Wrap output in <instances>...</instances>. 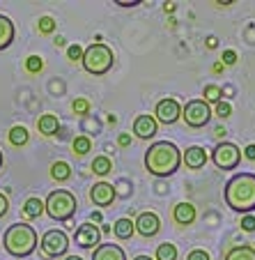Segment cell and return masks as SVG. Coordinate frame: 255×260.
I'll return each instance as SVG.
<instances>
[{
	"mask_svg": "<svg viewBox=\"0 0 255 260\" xmlns=\"http://www.w3.org/2000/svg\"><path fill=\"white\" fill-rule=\"evenodd\" d=\"M115 196H118V193H115V187L108 184V182H97V184L90 189V201H92V205H97V207L113 205Z\"/></svg>",
	"mask_w": 255,
	"mask_h": 260,
	"instance_id": "12",
	"label": "cell"
},
{
	"mask_svg": "<svg viewBox=\"0 0 255 260\" xmlns=\"http://www.w3.org/2000/svg\"><path fill=\"white\" fill-rule=\"evenodd\" d=\"M181 166L179 147L170 141H157L145 152V168L154 177H168Z\"/></svg>",
	"mask_w": 255,
	"mask_h": 260,
	"instance_id": "2",
	"label": "cell"
},
{
	"mask_svg": "<svg viewBox=\"0 0 255 260\" xmlns=\"http://www.w3.org/2000/svg\"><path fill=\"white\" fill-rule=\"evenodd\" d=\"M23 214L28 216V219H40V216L44 214V201L37 196H30L23 205Z\"/></svg>",
	"mask_w": 255,
	"mask_h": 260,
	"instance_id": "21",
	"label": "cell"
},
{
	"mask_svg": "<svg viewBox=\"0 0 255 260\" xmlns=\"http://www.w3.org/2000/svg\"><path fill=\"white\" fill-rule=\"evenodd\" d=\"M154 260H177V246L170 244V242L159 244L157 246V253H154Z\"/></svg>",
	"mask_w": 255,
	"mask_h": 260,
	"instance_id": "25",
	"label": "cell"
},
{
	"mask_svg": "<svg viewBox=\"0 0 255 260\" xmlns=\"http://www.w3.org/2000/svg\"><path fill=\"white\" fill-rule=\"evenodd\" d=\"M25 69H28L30 74H40L42 69H44V60H42L40 55H30V58H25Z\"/></svg>",
	"mask_w": 255,
	"mask_h": 260,
	"instance_id": "28",
	"label": "cell"
},
{
	"mask_svg": "<svg viewBox=\"0 0 255 260\" xmlns=\"http://www.w3.org/2000/svg\"><path fill=\"white\" fill-rule=\"evenodd\" d=\"M74 242L81 246V249H92L94 251L99 246V242H101V231H99L94 223L85 221V223L79 226V231H76Z\"/></svg>",
	"mask_w": 255,
	"mask_h": 260,
	"instance_id": "10",
	"label": "cell"
},
{
	"mask_svg": "<svg viewBox=\"0 0 255 260\" xmlns=\"http://www.w3.org/2000/svg\"><path fill=\"white\" fill-rule=\"evenodd\" d=\"M101 221H103L101 212H92V214H90V223H101Z\"/></svg>",
	"mask_w": 255,
	"mask_h": 260,
	"instance_id": "40",
	"label": "cell"
},
{
	"mask_svg": "<svg viewBox=\"0 0 255 260\" xmlns=\"http://www.w3.org/2000/svg\"><path fill=\"white\" fill-rule=\"evenodd\" d=\"M113 233L118 240H131L133 233H136V228H133V221L127 219V216H122V219H118L113 223Z\"/></svg>",
	"mask_w": 255,
	"mask_h": 260,
	"instance_id": "19",
	"label": "cell"
},
{
	"mask_svg": "<svg viewBox=\"0 0 255 260\" xmlns=\"http://www.w3.org/2000/svg\"><path fill=\"white\" fill-rule=\"evenodd\" d=\"M58 127H60V120H58V115H53V113H46L37 120V129H40V134H44V136L58 134Z\"/></svg>",
	"mask_w": 255,
	"mask_h": 260,
	"instance_id": "18",
	"label": "cell"
},
{
	"mask_svg": "<svg viewBox=\"0 0 255 260\" xmlns=\"http://www.w3.org/2000/svg\"><path fill=\"white\" fill-rule=\"evenodd\" d=\"M51 177H53L55 182H67L69 177H71V166H69L67 161H55L53 166H51Z\"/></svg>",
	"mask_w": 255,
	"mask_h": 260,
	"instance_id": "24",
	"label": "cell"
},
{
	"mask_svg": "<svg viewBox=\"0 0 255 260\" xmlns=\"http://www.w3.org/2000/svg\"><path fill=\"white\" fill-rule=\"evenodd\" d=\"M207 46H209V49H216V37H209V40H207Z\"/></svg>",
	"mask_w": 255,
	"mask_h": 260,
	"instance_id": "42",
	"label": "cell"
},
{
	"mask_svg": "<svg viewBox=\"0 0 255 260\" xmlns=\"http://www.w3.org/2000/svg\"><path fill=\"white\" fill-rule=\"evenodd\" d=\"M209 161V154H207L205 147L200 145H191L184 150V154H181V164L187 168H191V171H200V168H205V164Z\"/></svg>",
	"mask_w": 255,
	"mask_h": 260,
	"instance_id": "13",
	"label": "cell"
},
{
	"mask_svg": "<svg viewBox=\"0 0 255 260\" xmlns=\"http://www.w3.org/2000/svg\"><path fill=\"white\" fill-rule=\"evenodd\" d=\"M3 161H5V157H3V150H0V168H3Z\"/></svg>",
	"mask_w": 255,
	"mask_h": 260,
	"instance_id": "46",
	"label": "cell"
},
{
	"mask_svg": "<svg viewBox=\"0 0 255 260\" xmlns=\"http://www.w3.org/2000/svg\"><path fill=\"white\" fill-rule=\"evenodd\" d=\"M118 145L120 147H129V145H131V134H120V136H118Z\"/></svg>",
	"mask_w": 255,
	"mask_h": 260,
	"instance_id": "37",
	"label": "cell"
},
{
	"mask_svg": "<svg viewBox=\"0 0 255 260\" xmlns=\"http://www.w3.org/2000/svg\"><path fill=\"white\" fill-rule=\"evenodd\" d=\"M115 5H120V7H136V5H140V0H131V3H129V0H118Z\"/></svg>",
	"mask_w": 255,
	"mask_h": 260,
	"instance_id": "39",
	"label": "cell"
},
{
	"mask_svg": "<svg viewBox=\"0 0 255 260\" xmlns=\"http://www.w3.org/2000/svg\"><path fill=\"white\" fill-rule=\"evenodd\" d=\"M92 260H127V253L118 244H99L92 251Z\"/></svg>",
	"mask_w": 255,
	"mask_h": 260,
	"instance_id": "16",
	"label": "cell"
},
{
	"mask_svg": "<svg viewBox=\"0 0 255 260\" xmlns=\"http://www.w3.org/2000/svg\"><path fill=\"white\" fill-rule=\"evenodd\" d=\"M81 62H83V69L88 74H92V76H103L106 72H111V67H113V62H115L113 49L106 46V44H101V42L90 44L88 49L83 51Z\"/></svg>",
	"mask_w": 255,
	"mask_h": 260,
	"instance_id": "4",
	"label": "cell"
},
{
	"mask_svg": "<svg viewBox=\"0 0 255 260\" xmlns=\"http://www.w3.org/2000/svg\"><path fill=\"white\" fill-rule=\"evenodd\" d=\"M179 118H181V106H179V102L172 97L161 99V102L157 104V108H154V120L161 124H175Z\"/></svg>",
	"mask_w": 255,
	"mask_h": 260,
	"instance_id": "9",
	"label": "cell"
},
{
	"mask_svg": "<svg viewBox=\"0 0 255 260\" xmlns=\"http://www.w3.org/2000/svg\"><path fill=\"white\" fill-rule=\"evenodd\" d=\"M235 62H237L235 51H223V62L221 64H228V67H230V64H235Z\"/></svg>",
	"mask_w": 255,
	"mask_h": 260,
	"instance_id": "35",
	"label": "cell"
},
{
	"mask_svg": "<svg viewBox=\"0 0 255 260\" xmlns=\"http://www.w3.org/2000/svg\"><path fill=\"white\" fill-rule=\"evenodd\" d=\"M67 58L71 60V62H79V60L83 58V49H81L79 44H71V46L67 49Z\"/></svg>",
	"mask_w": 255,
	"mask_h": 260,
	"instance_id": "31",
	"label": "cell"
},
{
	"mask_svg": "<svg viewBox=\"0 0 255 260\" xmlns=\"http://www.w3.org/2000/svg\"><path fill=\"white\" fill-rule=\"evenodd\" d=\"M55 46H64V40H62V37H55Z\"/></svg>",
	"mask_w": 255,
	"mask_h": 260,
	"instance_id": "43",
	"label": "cell"
},
{
	"mask_svg": "<svg viewBox=\"0 0 255 260\" xmlns=\"http://www.w3.org/2000/svg\"><path fill=\"white\" fill-rule=\"evenodd\" d=\"M241 231H246V233H253L255 231V216L253 214H248V216H244V219H241Z\"/></svg>",
	"mask_w": 255,
	"mask_h": 260,
	"instance_id": "34",
	"label": "cell"
},
{
	"mask_svg": "<svg viewBox=\"0 0 255 260\" xmlns=\"http://www.w3.org/2000/svg\"><path fill=\"white\" fill-rule=\"evenodd\" d=\"M76 207H79V201H76V196L71 191H67V189H55V191H51L44 201V212L53 221L71 219Z\"/></svg>",
	"mask_w": 255,
	"mask_h": 260,
	"instance_id": "5",
	"label": "cell"
},
{
	"mask_svg": "<svg viewBox=\"0 0 255 260\" xmlns=\"http://www.w3.org/2000/svg\"><path fill=\"white\" fill-rule=\"evenodd\" d=\"M133 260H154V258H150V255H136Z\"/></svg>",
	"mask_w": 255,
	"mask_h": 260,
	"instance_id": "44",
	"label": "cell"
},
{
	"mask_svg": "<svg viewBox=\"0 0 255 260\" xmlns=\"http://www.w3.org/2000/svg\"><path fill=\"white\" fill-rule=\"evenodd\" d=\"M157 132H159V122L154 120V115H138V118L133 120V134H136V138H140V141L154 138Z\"/></svg>",
	"mask_w": 255,
	"mask_h": 260,
	"instance_id": "14",
	"label": "cell"
},
{
	"mask_svg": "<svg viewBox=\"0 0 255 260\" xmlns=\"http://www.w3.org/2000/svg\"><path fill=\"white\" fill-rule=\"evenodd\" d=\"M187 260H211V258H209V253H207L205 249H193L191 253L187 255Z\"/></svg>",
	"mask_w": 255,
	"mask_h": 260,
	"instance_id": "33",
	"label": "cell"
},
{
	"mask_svg": "<svg viewBox=\"0 0 255 260\" xmlns=\"http://www.w3.org/2000/svg\"><path fill=\"white\" fill-rule=\"evenodd\" d=\"M226 260H255V246H248V244L232 246L226 253Z\"/></svg>",
	"mask_w": 255,
	"mask_h": 260,
	"instance_id": "20",
	"label": "cell"
},
{
	"mask_svg": "<svg viewBox=\"0 0 255 260\" xmlns=\"http://www.w3.org/2000/svg\"><path fill=\"white\" fill-rule=\"evenodd\" d=\"M230 113H232V106L228 102L216 104V115H218V118H230Z\"/></svg>",
	"mask_w": 255,
	"mask_h": 260,
	"instance_id": "32",
	"label": "cell"
},
{
	"mask_svg": "<svg viewBox=\"0 0 255 260\" xmlns=\"http://www.w3.org/2000/svg\"><path fill=\"white\" fill-rule=\"evenodd\" d=\"M172 219H175L177 226H191L196 221V207L191 203H177L172 207Z\"/></svg>",
	"mask_w": 255,
	"mask_h": 260,
	"instance_id": "15",
	"label": "cell"
},
{
	"mask_svg": "<svg viewBox=\"0 0 255 260\" xmlns=\"http://www.w3.org/2000/svg\"><path fill=\"white\" fill-rule=\"evenodd\" d=\"M133 228L142 237H154L161 231V219H159L157 212H140L136 216V221H133Z\"/></svg>",
	"mask_w": 255,
	"mask_h": 260,
	"instance_id": "11",
	"label": "cell"
},
{
	"mask_svg": "<svg viewBox=\"0 0 255 260\" xmlns=\"http://www.w3.org/2000/svg\"><path fill=\"white\" fill-rule=\"evenodd\" d=\"M163 10H166V12H175V3H166V5H163Z\"/></svg>",
	"mask_w": 255,
	"mask_h": 260,
	"instance_id": "41",
	"label": "cell"
},
{
	"mask_svg": "<svg viewBox=\"0 0 255 260\" xmlns=\"http://www.w3.org/2000/svg\"><path fill=\"white\" fill-rule=\"evenodd\" d=\"M40 249L42 253L46 255V258H60V255L67 253L69 249V237L64 231H49L44 233V237H42L40 242Z\"/></svg>",
	"mask_w": 255,
	"mask_h": 260,
	"instance_id": "8",
	"label": "cell"
},
{
	"mask_svg": "<svg viewBox=\"0 0 255 260\" xmlns=\"http://www.w3.org/2000/svg\"><path fill=\"white\" fill-rule=\"evenodd\" d=\"M223 198L230 210L239 214L255 212V175L253 173H237L226 182Z\"/></svg>",
	"mask_w": 255,
	"mask_h": 260,
	"instance_id": "1",
	"label": "cell"
},
{
	"mask_svg": "<svg viewBox=\"0 0 255 260\" xmlns=\"http://www.w3.org/2000/svg\"><path fill=\"white\" fill-rule=\"evenodd\" d=\"M64 260H83V258H79V255H67Z\"/></svg>",
	"mask_w": 255,
	"mask_h": 260,
	"instance_id": "45",
	"label": "cell"
},
{
	"mask_svg": "<svg viewBox=\"0 0 255 260\" xmlns=\"http://www.w3.org/2000/svg\"><path fill=\"white\" fill-rule=\"evenodd\" d=\"M211 161H214L216 168H221V171H235L241 161V150L235 143L223 141L211 150Z\"/></svg>",
	"mask_w": 255,
	"mask_h": 260,
	"instance_id": "6",
	"label": "cell"
},
{
	"mask_svg": "<svg viewBox=\"0 0 255 260\" xmlns=\"http://www.w3.org/2000/svg\"><path fill=\"white\" fill-rule=\"evenodd\" d=\"M71 150H74V154L83 157V154H88L90 150H92V141H90L88 136H76L74 143H71Z\"/></svg>",
	"mask_w": 255,
	"mask_h": 260,
	"instance_id": "26",
	"label": "cell"
},
{
	"mask_svg": "<svg viewBox=\"0 0 255 260\" xmlns=\"http://www.w3.org/2000/svg\"><path fill=\"white\" fill-rule=\"evenodd\" d=\"M40 240H37V233H34L32 226L28 223H14L5 231L3 235V246L10 255L14 258H28L30 253H34Z\"/></svg>",
	"mask_w": 255,
	"mask_h": 260,
	"instance_id": "3",
	"label": "cell"
},
{
	"mask_svg": "<svg viewBox=\"0 0 255 260\" xmlns=\"http://www.w3.org/2000/svg\"><path fill=\"white\" fill-rule=\"evenodd\" d=\"M28 138H30L28 129H25V127H21V124H16V127H12V129H10V134H7V141H10L14 147L25 145V143H28Z\"/></svg>",
	"mask_w": 255,
	"mask_h": 260,
	"instance_id": "22",
	"label": "cell"
},
{
	"mask_svg": "<svg viewBox=\"0 0 255 260\" xmlns=\"http://www.w3.org/2000/svg\"><path fill=\"white\" fill-rule=\"evenodd\" d=\"M181 118L191 129H200L211 120V106L205 99H191L181 108Z\"/></svg>",
	"mask_w": 255,
	"mask_h": 260,
	"instance_id": "7",
	"label": "cell"
},
{
	"mask_svg": "<svg viewBox=\"0 0 255 260\" xmlns=\"http://www.w3.org/2000/svg\"><path fill=\"white\" fill-rule=\"evenodd\" d=\"M71 111H74L76 115H88V111H90V102H88V99H83V97L74 99V104H71Z\"/></svg>",
	"mask_w": 255,
	"mask_h": 260,
	"instance_id": "29",
	"label": "cell"
},
{
	"mask_svg": "<svg viewBox=\"0 0 255 260\" xmlns=\"http://www.w3.org/2000/svg\"><path fill=\"white\" fill-rule=\"evenodd\" d=\"M244 157L250 159V161H255V143H250V145L244 150Z\"/></svg>",
	"mask_w": 255,
	"mask_h": 260,
	"instance_id": "38",
	"label": "cell"
},
{
	"mask_svg": "<svg viewBox=\"0 0 255 260\" xmlns=\"http://www.w3.org/2000/svg\"><path fill=\"white\" fill-rule=\"evenodd\" d=\"M10 212V201H7V196L5 193H0V219Z\"/></svg>",
	"mask_w": 255,
	"mask_h": 260,
	"instance_id": "36",
	"label": "cell"
},
{
	"mask_svg": "<svg viewBox=\"0 0 255 260\" xmlns=\"http://www.w3.org/2000/svg\"><path fill=\"white\" fill-rule=\"evenodd\" d=\"M14 35H16L14 23H12V21L7 19V16L0 14V51L10 49L12 42H14Z\"/></svg>",
	"mask_w": 255,
	"mask_h": 260,
	"instance_id": "17",
	"label": "cell"
},
{
	"mask_svg": "<svg viewBox=\"0 0 255 260\" xmlns=\"http://www.w3.org/2000/svg\"><path fill=\"white\" fill-rule=\"evenodd\" d=\"M202 97H205L207 104H218V102H221V97H223V90L218 88V85H205Z\"/></svg>",
	"mask_w": 255,
	"mask_h": 260,
	"instance_id": "27",
	"label": "cell"
},
{
	"mask_svg": "<svg viewBox=\"0 0 255 260\" xmlns=\"http://www.w3.org/2000/svg\"><path fill=\"white\" fill-rule=\"evenodd\" d=\"M55 30V21L51 16H42L40 19V32L42 35H51Z\"/></svg>",
	"mask_w": 255,
	"mask_h": 260,
	"instance_id": "30",
	"label": "cell"
},
{
	"mask_svg": "<svg viewBox=\"0 0 255 260\" xmlns=\"http://www.w3.org/2000/svg\"><path fill=\"white\" fill-rule=\"evenodd\" d=\"M92 173L94 175H99V177H103V175H108V173L113 171V161H111V157H106V154H101V157H94V161H92Z\"/></svg>",
	"mask_w": 255,
	"mask_h": 260,
	"instance_id": "23",
	"label": "cell"
}]
</instances>
